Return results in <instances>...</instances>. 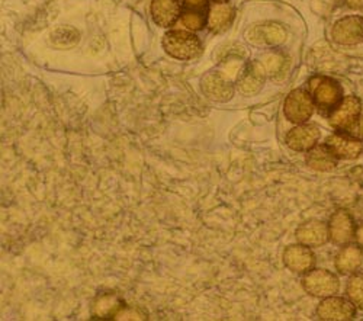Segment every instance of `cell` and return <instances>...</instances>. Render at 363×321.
<instances>
[{"label":"cell","mask_w":363,"mask_h":321,"mask_svg":"<svg viewBox=\"0 0 363 321\" xmlns=\"http://www.w3.org/2000/svg\"><path fill=\"white\" fill-rule=\"evenodd\" d=\"M163 47L166 52L177 60H192L201 54V41L194 34L185 31H172L164 35Z\"/></svg>","instance_id":"6da1fadb"},{"label":"cell","mask_w":363,"mask_h":321,"mask_svg":"<svg viewBox=\"0 0 363 321\" xmlns=\"http://www.w3.org/2000/svg\"><path fill=\"white\" fill-rule=\"evenodd\" d=\"M310 91L315 105L323 111L335 109L343 101V89L340 84L330 77H313L310 80Z\"/></svg>","instance_id":"7a4b0ae2"},{"label":"cell","mask_w":363,"mask_h":321,"mask_svg":"<svg viewBox=\"0 0 363 321\" xmlns=\"http://www.w3.org/2000/svg\"><path fill=\"white\" fill-rule=\"evenodd\" d=\"M302 285H304V289L308 294L320 298H327L337 294L340 288L337 276L325 269H315L307 272L304 279H302Z\"/></svg>","instance_id":"3957f363"},{"label":"cell","mask_w":363,"mask_h":321,"mask_svg":"<svg viewBox=\"0 0 363 321\" xmlns=\"http://www.w3.org/2000/svg\"><path fill=\"white\" fill-rule=\"evenodd\" d=\"M314 98L310 92L296 89L292 91L284 105L286 118L294 124H302L311 118L314 112Z\"/></svg>","instance_id":"277c9868"},{"label":"cell","mask_w":363,"mask_h":321,"mask_svg":"<svg viewBox=\"0 0 363 321\" xmlns=\"http://www.w3.org/2000/svg\"><path fill=\"white\" fill-rule=\"evenodd\" d=\"M360 101L356 96H347L333 109V113L330 116V124L333 128L347 133L360 118Z\"/></svg>","instance_id":"5b68a950"},{"label":"cell","mask_w":363,"mask_h":321,"mask_svg":"<svg viewBox=\"0 0 363 321\" xmlns=\"http://www.w3.org/2000/svg\"><path fill=\"white\" fill-rule=\"evenodd\" d=\"M317 315L324 321H349L354 318L356 308L352 301L331 295L320 303Z\"/></svg>","instance_id":"8992f818"},{"label":"cell","mask_w":363,"mask_h":321,"mask_svg":"<svg viewBox=\"0 0 363 321\" xmlns=\"http://www.w3.org/2000/svg\"><path fill=\"white\" fill-rule=\"evenodd\" d=\"M333 40L342 45H356L363 43V18L347 16L333 26Z\"/></svg>","instance_id":"52a82bcc"},{"label":"cell","mask_w":363,"mask_h":321,"mask_svg":"<svg viewBox=\"0 0 363 321\" xmlns=\"http://www.w3.org/2000/svg\"><path fill=\"white\" fill-rule=\"evenodd\" d=\"M330 240L336 244H347L356 236V227L352 215L346 210H339L330 218Z\"/></svg>","instance_id":"ba28073f"},{"label":"cell","mask_w":363,"mask_h":321,"mask_svg":"<svg viewBox=\"0 0 363 321\" xmlns=\"http://www.w3.org/2000/svg\"><path fill=\"white\" fill-rule=\"evenodd\" d=\"M284 264L292 272L307 274L315 265V256L308 246H288L284 252Z\"/></svg>","instance_id":"9c48e42d"},{"label":"cell","mask_w":363,"mask_h":321,"mask_svg":"<svg viewBox=\"0 0 363 321\" xmlns=\"http://www.w3.org/2000/svg\"><path fill=\"white\" fill-rule=\"evenodd\" d=\"M320 128L315 124H302L292 128L286 135V144L295 152H310L317 145Z\"/></svg>","instance_id":"30bf717a"},{"label":"cell","mask_w":363,"mask_h":321,"mask_svg":"<svg viewBox=\"0 0 363 321\" xmlns=\"http://www.w3.org/2000/svg\"><path fill=\"white\" fill-rule=\"evenodd\" d=\"M325 144L339 159L352 160L359 157L363 150V144L359 138L343 134H333L325 140Z\"/></svg>","instance_id":"8fae6325"},{"label":"cell","mask_w":363,"mask_h":321,"mask_svg":"<svg viewBox=\"0 0 363 321\" xmlns=\"http://www.w3.org/2000/svg\"><path fill=\"white\" fill-rule=\"evenodd\" d=\"M295 237L301 244L308 246V247H318V246H323L330 239V232H328V227L324 223L310 221V223L302 224L295 231Z\"/></svg>","instance_id":"7c38bea8"},{"label":"cell","mask_w":363,"mask_h":321,"mask_svg":"<svg viewBox=\"0 0 363 321\" xmlns=\"http://www.w3.org/2000/svg\"><path fill=\"white\" fill-rule=\"evenodd\" d=\"M202 89L208 98L217 102H225L231 99L234 89L233 86L218 73H211L202 80Z\"/></svg>","instance_id":"4fadbf2b"},{"label":"cell","mask_w":363,"mask_h":321,"mask_svg":"<svg viewBox=\"0 0 363 321\" xmlns=\"http://www.w3.org/2000/svg\"><path fill=\"white\" fill-rule=\"evenodd\" d=\"M249 40L256 44L279 45L286 40V31L279 23H264L252 29V33H249Z\"/></svg>","instance_id":"5bb4252c"},{"label":"cell","mask_w":363,"mask_h":321,"mask_svg":"<svg viewBox=\"0 0 363 321\" xmlns=\"http://www.w3.org/2000/svg\"><path fill=\"white\" fill-rule=\"evenodd\" d=\"M179 15V0H153V4H151V16L159 26H172L177 21Z\"/></svg>","instance_id":"9a60e30c"},{"label":"cell","mask_w":363,"mask_h":321,"mask_svg":"<svg viewBox=\"0 0 363 321\" xmlns=\"http://www.w3.org/2000/svg\"><path fill=\"white\" fill-rule=\"evenodd\" d=\"M337 156L331 152L327 144L315 145L307 156V164L317 171H330L337 164Z\"/></svg>","instance_id":"2e32d148"},{"label":"cell","mask_w":363,"mask_h":321,"mask_svg":"<svg viewBox=\"0 0 363 321\" xmlns=\"http://www.w3.org/2000/svg\"><path fill=\"white\" fill-rule=\"evenodd\" d=\"M123 308V301H121L115 294H102L95 300L92 305V315L99 320L116 318V315Z\"/></svg>","instance_id":"e0dca14e"},{"label":"cell","mask_w":363,"mask_h":321,"mask_svg":"<svg viewBox=\"0 0 363 321\" xmlns=\"http://www.w3.org/2000/svg\"><path fill=\"white\" fill-rule=\"evenodd\" d=\"M362 259H363V254L360 247L354 244H349L339 252L336 257V268L343 275L353 274L360 268Z\"/></svg>","instance_id":"ac0fdd59"},{"label":"cell","mask_w":363,"mask_h":321,"mask_svg":"<svg viewBox=\"0 0 363 321\" xmlns=\"http://www.w3.org/2000/svg\"><path fill=\"white\" fill-rule=\"evenodd\" d=\"M234 18L233 8L224 4H216L211 6L208 12V26L213 33H221L225 28L230 26Z\"/></svg>","instance_id":"d6986e66"},{"label":"cell","mask_w":363,"mask_h":321,"mask_svg":"<svg viewBox=\"0 0 363 321\" xmlns=\"http://www.w3.org/2000/svg\"><path fill=\"white\" fill-rule=\"evenodd\" d=\"M240 89L247 95H253L262 89L263 84V69L260 64H252L249 66L245 73L241 74L240 80Z\"/></svg>","instance_id":"ffe728a7"},{"label":"cell","mask_w":363,"mask_h":321,"mask_svg":"<svg viewBox=\"0 0 363 321\" xmlns=\"http://www.w3.org/2000/svg\"><path fill=\"white\" fill-rule=\"evenodd\" d=\"M79 33L72 26H60L51 34V41L58 48H70L79 43Z\"/></svg>","instance_id":"44dd1931"},{"label":"cell","mask_w":363,"mask_h":321,"mask_svg":"<svg viewBox=\"0 0 363 321\" xmlns=\"http://www.w3.org/2000/svg\"><path fill=\"white\" fill-rule=\"evenodd\" d=\"M347 297L354 307L363 310V274H356L349 279Z\"/></svg>","instance_id":"7402d4cb"},{"label":"cell","mask_w":363,"mask_h":321,"mask_svg":"<svg viewBox=\"0 0 363 321\" xmlns=\"http://www.w3.org/2000/svg\"><path fill=\"white\" fill-rule=\"evenodd\" d=\"M182 21H184L185 26L192 29V31H199L205 25V12L186 11L184 16H182Z\"/></svg>","instance_id":"603a6c76"},{"label":"cell","mask_w":363,"mask_h":321,"mask_svg":"<svg viewBox=\"0 0 363 321\" xmlns=\"http://www.w3.org/2000/svg\"><path fill=\"white\" fill-rule=\"evenodd\" d=\"M260 66H262L263 72H269L270 74H274L275 72L279 70L281 60L277 55H267Z\"/></svg>","instance_id":"cb8c5ba5"},{"label":"cell","mask_w":363,"mask_h":321,"mask_svg":"<svg viewBox=\"0 0 363 321\" xmlns=\"http://www.w3.org/2000/svg\"><path fill=\"white\" fill-rule=\"evenodd\" d=\"M185 8L186 11H206V0H185Z\"/></svg>","instance_id":"d4e9b609"},{"label":"cell","mask_w":363,"mask_h":321,"mask_svg":"<svg viewBox=\"0 0 363 321\" xmlns=\"http://www.w3.org/2000/svg\"><path fill=\"white\" fill-rule=\"evenodd\" d=\"M116 318H124V320H144L147 318L143 312H138V311H131V310H121V312L116 315Z\"/></svg>","instance_id":"484cf974"},{"label":"cell","mask_w":363,"mask_h":321,"mask_svg":"<svg viewBox=\"0 0 363 321\" xmlns=\"http://www.w3.org/2000/svg\"><path fill=\"white\" fill-rule=\"evenodd\" d=\"M347 134L354 138L363 140V116H360V118L356 121V124L347 131Z\"/></svg>","instance_id":"4316f807"},{"label":"cell","mask_w":363,"mask_h":321,"mask_svg":"<svg viewBox=\"0 0 363 321\" xmlns=\"http://www.w3.org/2000/svg\"><path fill=\"white\" fill-rule=\"evenodd\" d=\"M346 4L349 8H353V9L363 8V0H346Z\"/></svg>","instance_id":"83f0119b"},{"label":"cell","mask_w":363,"mask_h":321,"mask_svg":"<svg viewBox=\"0 0 363 321\" xmlns=\"http://www.w3.org/2000/svg\"><path fill=\"white\" fill-rule=\"evenodd\" d=\"M356 239H357V243L363 247V225L356 230Z\"/></svg>","instance_id":"f1b7e54d"},{"label":"cell","mask_w":363,"mask_h":321,"mask_svg":"<svg viewBox=\"0 0 363 321\" xmlns=\"http://www.w3.org/2000/svg\"><path fill=\"white\" fill-rule=\"evenodd\" d=\"M214 2H217V4H224V2H227V0H214Z\"/></svg>","instance_id":"f546056e"}]
</instances>
